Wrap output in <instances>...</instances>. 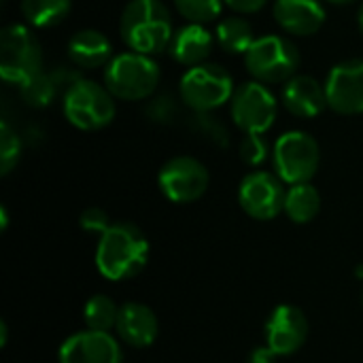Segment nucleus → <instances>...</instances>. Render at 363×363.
Here are the masks:
<instances>
[{"mask_svg":"<svg viewBox=\"0 0 363 363\" xmlns=\"http://www.w3.org/2000/svg\"><path fill=\"white\" fill-rule=\"evenodd\" d=\"M149 259V240L134 223H113L98 240L96 268L106 281H128L140 274Z\"/></svg>","mask_w":363,"mask_h":363,"instance_id":"nucleus-1","label":"nucleus"},{"mask_svg":"<svg viewBox=\"0 0 363 363\" xmlns=\"http://www.w3.org/2000/svg\"><path fill=\"white\" fill-rule=\"evenodd\" d=\"M119 34L134 53L143 55L164 51L174 36L170 13L160 0H130L119 19Z\"/></svg>","mask_w":363,"mask_h":363,"instance_id":"nucleus-2","label":"nucleus"},{"mask_svg":"<svg viewBox=\"0 0 363 363\" xmlns=\"http://www.w3.org/2000/svg\"><path fill=\"white\" fill-rule=\"evenodd\" d=\"M160 83V66L151 60V55L143 53H119L104 68V85L106 89L125 102H136L153 96Z\"/></svg>","mask_w":363,"mask_h":363,"instance_id":"nucleus-3","label":"nucleus"},{"mask_svg":"<svg viewBox=\"0 0 363 363\" xmlns=\"http://www.w3.org/2000/svg\"><path fill=\"white\" fill-rule=\"evenodd\" d=\"M245 66L259 83H285L300 68V51L287 36L266 34L245 53Z\"/></svg>","mask_w":363,"mask_h":363,"instance_id":"nucleus-4","label":"nucleus"},{"mask_svg":"<svg viewBox=\"0 0 363 363\" xmlns=\"http://www.w3.org/2000/svg\"><path fill=\"white\" fill-rule=\"evenodd\" d=\"M43 72V49L36 34L21 23L0 32V77L11 85H23Z\"/></svg>","mask_w":363,"mask_h":363,"instance_id":"nucleus-5","label":"nucleus"},{"mask_svg":"<svg viewBox=\"0 0 363 363\" xmlns=\"http://www.w3.org/2000/svg\"><path fill=\"white\" fill-rule=\"evenodd\" d=\"M64 115L66 119L85 132H94L100 128H106L115 119V96L106 89V85H100L89 79H81L74 83L68 91H64Z\"/></svg>","mask_w":363,"mask_h":363,"instance_id":"nucleus-6","label":"nucleus"},{"mask_svg":"<svg viewBox=\"0 0 363 363\" xmlns=\"http://www.w3.org/2000/svg\"><path fill=\"white\" fill-rule=\"evenodd\" d=\"M272 162H274V174L285 185L311 183V179L319 170L321 151L311 134L302 130H294L277 138L272 149Z\"/></svg>","mask_w":363,"mask_h":363,"instance_id":"nucleus-7","label":"nucleus"},{"mask_svg":"<svg viewBox=\"0 0 363 363\" xmlns=\"http://www.w3.org/2000/svg\"><path fill=\"white\" fill-rule=\"evenodd\" d=\"M179 94L191 111L211 113L225 104L228 100H232L234 79L223 66L204 62L200 66L189 68L181 77Z\"/></svg>","mask_w":363,"mask_h":363,"instance_id":"nucleus-8","label":"nucleus"},{"mask_svg":"<svg viewBox=\"0 0 363 363\" xmlns=\"http://www.w3.org/2000/svg\"><path fill=\"white\" fill-rule=\"evenodd\" d=\"M232 119L245 134H264L277 119V98L259 81L240 83L230 100Z\"/></svg>","mask_w":363,"mask_h":363,"instance_id":"nucleus-9","label":"nucleus"},{"mask_svg":"<svg viewBox=\"0 0 363 363\" xmlns=\"http://www.w3.org/2000/svg\"><path fill=\"white\" fill-rule=\"evenodd\" d=\"M157 185L166 200L174 204H189L200 200L208 189L206 166L189 155L168 160L157 174Z\"/></svg>","mask_w":363,"mask_h":363,"instance_id":"nucleus-10","label":"nucleus"},{"mask_svg":"<svg viewBox=\"0 0 363 363\" xmlns=\"http://www.w3.org/2000/svg\"><path fill=\"white\" fill-rule=\"evenodd\" d=\"M285 183L266 170L249 172L238 187L240 208L257 221H270L285 211Z\"/></svg>","mask_w":363,"mask_h":363,"instance_id":"nucleus-11","label":"nucleus"},{"mask_svg":"<svg viewBox=\"0 0 363 363\" xmlns=\"http://www.w3.org/2000/svg\"><path fill=\"white\" fill-rule=\"evenodd\" d=\"M266 347L277 357H287L300 351L308 338V319L294 304L277 306L264 328Z\"/></svg>","mask_w":363,"mask_h":363,"instance_id":"nucleus-12","label":"nucleus"},{"mask_svg":"<svg viewBox=\"0 0 363 363\" xmlns=\"http://www.w3.org/2000/svg\"><path fill=\"white\" fill-rule=\"evenodd\" d=\"M328 106L340 115L363 113V60L336 64L325 81Z\"/></svg>","mask_w":363,"mask_h":363,"instance_id":"nucleus-13","label":"nucleus"},{"mask_svg":"<svg viewBox=\"0 0 363 363\" xmlns=\"http://www.w3.org/2000/svg\"><path fill=\"white\" fill-rule=\"evenodd\" d=\"M60 363H123L119 340L111 332L83 330L68 336L57 353Z\"/></svg>","mask_w":363,"mask_h":363,"instance_id":"nucleus-14","label":"nucleus"},{"mask_svg":"<svg viewBox=\"0 0 363 363\" xmlns=\"http://www.w3.org/2000/svg\"><path fill=\"white\" fill-rule=\"evenodd\" d=\"M119 340L132 349H147L157 340L160 321L155 313L140 302H125L119 308V319L115 328Z\"/></svg>","mask_w":363,"mask_h":363,"instance_id":"nucleus-15","label":"nucleus"},{"mask_svg":"<svg viewBox=\"0 0 363 363\" xmlns=\"http://www.w3.org/2000/svg\"><path fill=\"white\" fill-rule=\"evenodd\" d=\"M277 23L296 36H311L325 23V6L321 0H274Z\"/></svg>","mask_w":363,"mask_h":363,"instance_id":"nucleus-16","label":"nucleus"},{"mask_svg":"<svg viewBox=\"0 0 363 363\" xmlns=\"http://www.w3.org/2000/svg\"><path fill=\"white\" fill-rule=\"evenodd\" d=\"M283 104L294 117L313 119L328 106L325 85H321L315 77L296 74L283 87Z\"/></svg>","mask_w":363,"mask_h":363,"instance_id":"nucleus-17","label":"nucleus"},{"mask_svg":"<svg viewBox=\"0 0 363 363\" xmlns=\"http://www.w3.org/2000/svg\"><path fill=\"white\" fill-rule=\"evenodd\" d=\"M213 45H215V38L204 26L187 23L179 32H174L170 40V53L179 64L194 68L206 62V57L213 51Z\"/></svg>","mask_w":363,"mask_h":363,"instance_id":"nucleus-18","label":"nucleus"},{"mask_svg":"<svg viewBox=\"0 0 363 363\" xmlns=\"http://www.w3.org/2000/svg\"><path fill=\"white\" fill-rule=\"evenodd\" d=\"M68 57L79 68H100L111 62V40L98 30H79L68 40Z\"/></svg>","mask_w":363,"mask_h":363,"instance_id":"nucleus-19","label":"nucleus"},{"mask_svg":"<svg viewBox=\"0 0 363 363\" xmlns=\"http://www.w3.org/2000/svg\"><path fill=\"white\" fill-rule=\"evenodd\" d=\"M321 211V194L313 183L291 185L285 198V215L294 223H311Z\"/></svg>","mask_w":363,"mask_h":363,"instance_id":"nucleus-20","label":"nucleus"},{"mask_svg":"<svg viewBox=\"0 0 363 363\" xmlns=\"http://www.w3.org/2000/svg\"><path fill=\"white\" fill-rule=\"evenodd\" d=\"M215 38L221 45V49H225L228 53H247L255 43V32L247 19L238 15H230L219 21L215 30Z\"/></svg>","mask_w":363,"mask_h":363,"instance_id":"nucleus-21","label":"nucleus"},{"mask_svg":"<svg viewBox=\"0 0 363 363\" xmlns=\"http://www.w3.org/2000/svg\"><path fill=\"white\" fill-rule=\"evenodd\" d=\"M72 0H21V13L34 28H51L66 19Z\"/></svg>","mask_w":363,"mask_h":363,"instance_id":"nucleus-22","label":"nucleus"},{"mask_svg":"<svg viewBox=\"0 0 363 363\" xmlns=\"http://www.w3.org/2000/svg\"><path fill=\"white\" fill-rule=\"evenodd\" d=\"M119 308L115 304L113 298L96 294L91 296L85 306H83V321L85 328L91 332H111L117 328V319H119Z\"/></svg>","mask_w":363,"mask_h":363,"instance_id":"nucleus-23","label":"nucleus"},{"mask_svg":"<svg viewBox=\"0 0 363 363\" xmlns=\"http://www.w3.org/2000/svg\"><path fill=\"white\" fill-rule=\"evenodd\" d=\"M21 98L28 106L32 108H43L53 102L55 94L60 91L57 85L53 83L49 72H38L32 79H28L23 85H19Z\"/></svg>","mask_w":363,"mask_h":363,"instance_id":"nucleus-24","label":"nucleus"},{"mask_svg":"<svg viewBox=\"0 0 363 363\" xmlns=\"http://www.w3.org/2000/svg\"><path fill=\"white\" fill-rule=\"evenodd\" d=\"M177 11L191 23H206L221 15L223 0H174Z\"/></svg>","mask_w":363,"mask_h":363,"instance_id":"nucleus-25","label":"nucleus"},{"mask_svg":"<svg viewBox=\"0 0 363 363\" xmlns=\"http://www.w3.org/2000/svg\"><path fill=\"white\" fill-rule=\"evenodd\" d=\"M21 155V140L17 136V132L2 121L0 123V174L6 177L19 162Z\"/></svg>","mask_w":363,"mask_h":363,"instance_id":"nucleus-26","label":"nucleus"},{"mask_svg":"<svg viewBox=\"0 0 363 363\" xmlns=\"http://www.w3.org/2000/svg\"><path fill=\"white\" fill-rule=\"evenodd\" d=\"M191 125H194V130L198 134H202L204 138H208V140H213L217 145H223L225 147L228 140H230L225 125L215 115H211V113H196Z\"/></svg>","mask_w":363,"mask_h":363,"instance_id":"nucleus-27","label":"nucleus"},{"mask_svg":"<svg viewBox=\"0 0 363 363\" xmlns=\"http://www.w3.org/2000/svg\"><path fill=\"white\" fill-rule=\"evenodd\" d=\"M270 155V147L262 134H247L240 143V157L249 166H262Z\"/></svg>","mask_w":363,"mask_h":363,"instance_id":"nucleus-28","label":"nucleus"},{"mask_svg":"<svg viewBox=\"0 0 363 363\" xmlns=\"http://www.w3.org/2000/svg\"><path fill=\"white\" fill-rule=\"evenodd\" d=\"M179 108H177V102L172 96H157L149 102L147 106V115L149 119L153 121H160V123H168L177 117Z\"/></svg>","mask_w":363,"mask_h":363,"instance_id":"nucleus-29","label":"nucleus"},{"mask_svg":"<svg viewBox=\"0 0 363 363\" xmlns=\"http://www.w3.org/2000/svg\"><path fill=\"white\" fill-rule=\"evenodd\" d=\"M79 225L83 232H89V234H98L102 236L113 223L108 219V215L102 211V208H85L79 217Z\"/></svg>","mask_w":363,"mask_h":363,"instance_id":"nucleus-30","label":"nucleus"},{"mask_svg":"<svg viewBox=\"0 0 363 363\" xmlns=\"http://www.w3.org/2000/svg\"><path fill=\"white\" fill-rule=\"evenodd\" d=\"M230 9H234L236 13H255L259 9L266 6L268 0H223Z\"/></svg>","mask_w":363,"mask_h":363,"instance_id":"nucleus-31","label":"nucleus"},{"mask_svg":"<svg viewBox=\"0 0 363 363\" xmlns=\"http://www.w3.org/2000/svg\"><path fill=\"white\" fill-rule=\"evenodd\" d=\"M277 362V355L264 345V347H259V349H255L253 353H251V357H249V363H274Z\"/></svg>","mask_w":363,"mask_h":363,"instance_id":"nucleus-32","label":"nucleus"},{"mask_svg":"<svg viewBox=\"0 0 363 363\" xmlns=\"http://www.w3.org/2000/svg\"><path fill=\"white\" fill-rule=\"evenodd\" d=\"M357 23H359V28H362L363 32V2L362 6H359V13H357Z\"/></svg>","mask_w":363,"mask_h":363,"instance_id":"nucleus-33","label":"nucleus"},{"mask_svg":"<svg viewBox=\"0 0 363 363\" xmlns=\"http://www.w3.org/2000/svg\"><path fill=\"white\" fill-rule=\"evenodd\" d=\"M328 2H334V4H349V2H353V0H328Z\"/></svg>","mask_w":363,"mask_h":363,"instance_id":"nucleus-34","label":"nucleus"}]
</instances>
